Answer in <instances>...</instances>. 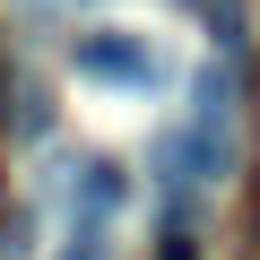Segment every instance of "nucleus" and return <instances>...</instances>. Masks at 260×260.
<instances>
[{"label": "nucleus", "mask_w": 260, "mask_h": 260, "mask_svg": "<svg viewBox=\"0 0 260 260\" xmlns=\"http://www.w3.org/2000/svg\"><path fill=\"white\" fill-rule=\"evenodd\" d=\"M70 61H78V78H95V87H156V78H165V61L130 35V26H95V35H78Z\"/></svg>", "instance_id": "f257e3e1"}, {"label": "nucleus", "mask_w": 260, "mask_h": 260, "mask_svg": "<svg viewBox=\"0 0 260 260\" xmlns=\"http://www.w3.org/2000/svg\"><path fill=\"white\" fill-rule=\"evenodd\" d=\"M121 200H130V174H121L113 156L78 165V225H104V217H121Z\"/></svg>", "instance_id": "f03ea898"}, {"label": "nucleus", "mask_w": 260, "mask_h": 260, "mask_svg": "<svg viewBox=\"0 0 260 260\" xmlns=\"http://www.w3.org/2000/svg\"><path fill=\"white\" fill-rule=\"evenodd\" d=\"M95 243H104V234H95V225H70V251H61V260H104V251H95Z\"/></svg>", "instance_id": "7ed1b4c3"}]
</instances>
